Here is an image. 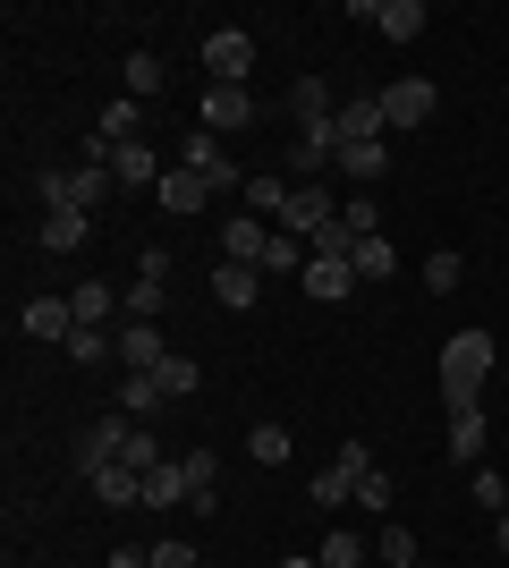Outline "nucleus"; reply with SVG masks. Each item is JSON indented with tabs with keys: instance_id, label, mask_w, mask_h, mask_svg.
Returning <instances> with one entry per match:
<instances>
[{
	"instance_id": "43",
	"label": "nucleus",
	"mask_w": 509,
	"mask_h": 568,
	"mask_svg": "<svg viewBox=\"0 0 509 568\" xmlns=\"http://www.w3.org/2000/svg\"><path fill=\"white\" fill-rule=\"evenodd\" d=\"M111 568H153V551L145 544H120V551H111Z\"/></svg>"
},
{
	"instance_id": "3",
	"label": "nucleus",
	"mask_w": 509,
	"mask_h": 568,
	"mask_svg": "<svg viewBox=\"0 0 509 568\" xmlns=\"http://www.w3.org/2000/svg\"><path fill=\"white\" fill-rule=\"evenodd\" d=\"M204 69H213V85H246L255 77V34L246 26H213L204 34Z\"/></svg>"
},
{
	"instance_id": "14",
	"label": "nucleus",
	"mask_w": 509,
	"mask_h": 568,
	"mask_svg": "<svg viewBox=\"0 0 509 568\" xmlns=\"http://www.w3.org/2000/svg\"><path fill=\"white\" fill-rule=\"evenodd\" d=\"M485 407H450V458H459V467H485Z\"/></svg>"
},
{
	"instance_id": "35",
	"label": "nucleus",
	"mask_w": 509,
	"mask_h": 568,
	"mask_svg": "<svg viewBox=\"0 0 509 568\" xmlns=\"http://www.w3.org/2000/svg\"><path fill=\"white\" fill-rule=\"evenodd\" d=\"M69 356H77V365H102V356H120V348H111V332L77 323V332H69Z\"/></svg>"
},
{
	"instance_id": "6",
	"label": "nucleus",
	"mask_w": 509,
	"mask_h": 568,
	"mask_svg": "<svg viewBox=\"0 0 509 568\" xmlns=\"http://www.w3.org/2000/svg\"><path fill=\"white\" fill-rule=\"evenodd\" d=\"M179 170H195L204 187H246L238 162H221V136H204V128H187V144H179Z\"/></svg>"
},
{
	"instance_id": "30",
	"label": "nucleus",
	"mask_w": 509,
	"mask_h": 568,
	"mask_svg": "<svg viewBox=\"0 0 509 568\" xmlns=\"http://www.w3.org/2000/svg\"><path fill=\"white\" fill-rule=\"evenodd\" d=\"M153 382H162V399H195V382H204V374H195L187 356H162V365H153Z\"/></svg>"
},
{
	"instance_id": "10",
	"label": "nucleus",
	"mask_w": 509,
	"mask_h": 568,
	"mask_svg": "<svg viewBox=\"0 0 509 568\" xmlns=\"http://www.w3.org/2000/svg\"><path fill=\"white\" fill-rule=\"evenodd\" d=\"M111 348H120V365H136V374H153V365H162V323H136V314H128L120 332H111Z\"/></svg>"
},
{
	"instance_id": "41",
	"label": "nucleus",
	"mask_w": 509,
	"mask_h": 568,
	"mask_svg": "<svg viewBox=\"0 0 509 568\" xmlns=\"http://www.w3.org/2000/svg\"><path fill=\"white\" fill-rule=\"evenodd\" d=\"M153 568H195V544L187 535H162V544H153Z\"/></svg>"
},
{
	"instance_id": "36",
	"label": "nucleus",
	"mask_w": 509,
	"mask_h": 568,
	"mask_svg": "<svg viewBox=\"0 0 509 568\" xmlns=\"http://www.w3.org/2000/svg\"><path fill=\"white\" fill-rule=\"evenodd\" d=\"M339 221H348V230H357V237H383V213H374V195H348V204H339Z\"/></svg>"
},
{
	"instance_id": "44",
	"label": "nucleus",
	"mask_w": 509,
	"mask_h": 568,
	"mask_svg": "<svg viewBox=\"0 0 509 568\" xmlns=\"http://www.w3.org/2000/svg\"><path fill=\"white\" fill-rule=\"evenodd\" d=\"M492 544H501V551H509V509H501V518H492Z\"/></svg>"
},
{
	"instance_id": "29",
	"label": "nucleus",
	"mask_w": 509,
	"mask_h": 568,
	"mask_svg": "<svg viewBox=\"0 0 509 568\" xmlns=\"http://www.w3.org/2000/svg\"><path fill=\"white\" fill-rule=\"evenodd\" d=\"M43 246L51 255H77L85 246V213H43Z\"/></svg>"
},
{
	"instance_id": "32",
	"label": "nucleus",
	"mask_w": 509,
	"mask_h": 568,
	"mask_svg": "<svg viewBox=\"0 0 509 568\" xmlns=\"http://www.w3.org/2000/svg\"><path fill=\"white\" fill-rule=\"evenodd\" d=\"M179 467H187V493H195V509H221V484H213V458H204V450H187V458H179Z\"/></svg>"
},
{
	"instance_id": "46",
	"label": "nucleus",
	"mask_w": 509,
	"mask_h": 568,
	"mask_svg": "<svg viewBox=\"0 0 509 568\" xmlns=\"http://www.w3.org/2000/svg\"><path fill=\"white\" fill-rule=\"evenodd\" d=\"M374 568H383V560H374Z\"/></svg>"
},
{
	"instance_id": "31",
	"label": "nucleus",
	"mask_w": 509,
	"mask_h": 568,
	"mask_svg": "<svg viewBox=\"0 0 509 568\" xmlns=\"http://www.w3.org/2000/svg\"><path fill=\"white\" fill-rule=\"evenodd\" d=\"M120 314H136V323H162V281H145V272H136V288H120Z\"/></svg>"
},
{
	"instance_id": "20",
	"label": "nucleus",
	"mask_w": 509,
	"mask_h": 568,
	"mask_svg": "<svg viewBox=\"0 0 509 568\" xmlns=\"http://www.w3.org/2000/svg\"><path fill=\"white\" fill-rule=\"evenodd\" d=\"M246 213H255V221H281V204H289V179H281V170H264V179H246Z\"/></svg>"
},
{
	"instance_id": "19",
	"label": "nucleus",
	"mask_w": 509,
	"mask_h": 568,
	"mask_svg": "<svg viewBox=\"0 0 509 568\" xmlns=\"http://www.w3.org/2000/svg\"><path fill=\"white\" fill-rule=\"evenodd\" d=\"M289 111H297V128H323V119H339V102H332L323 77H297V85H289Z\"/></svg>"
},
{
	"instance_id": "26",
	"label": "nucleus",
	"mask_w": 509,
	"mask_h": 568,
	"mask_svg": "<svg viewBox=\"0 0 509 568\" xmlns=\"http://www.w3.org/2000/svg\"><path fill=\"white\" fill-rule=\"evenodd\" d=\"M246 458L255 467H289V425H255L246 433Z\"/></svg>"
},
{
	"instance_id": "40",
	"label": "nucleus",
	"mask_w": 509,
	"mask_h": 568,
	"mask_svg": "<svg viewBox=\"0 0 509 568\" xmlns=\"http://www.w3.org/2000/svg\"><path fill=\"white\" fill-rule=\"evenodd\" d=\"M111 187H120L111 170H85V162H77V204H85V213H94V204H102V195H111Z\"/></svg>"
},
{
	"instance_id": "37",
	"label": "nucleus",
	"mask_w": 509,
	"mask_h": 568,
	"mask_svg": "<svg viewBox=\"0 0 509 568\" xmlns=\"http://www.w3.org/2000/svg\"><path fill=\"white\" fill-rule=\"evenodd\" d=\"M162 442H153V433H128V450H120V467H136V475H153V467H162Z\"/></svg>"
},
{
	"instance_id": "27",
	"label": "nucleus",
	"mask_w": 509,
	"mask_h": 568,
	"mask_svg": "<svg viewBox=\"0 0 509 568\" xmlns=\"http://www.w3.org/2000/svg\"><path fill=\"white\" fill-rule=\"evenodd\" d=\"M34 195H43V213H85V204H77V170H43Z\"/></svg>"
},
{
	"instance_id": "34",
	"label": "nucleus",
	"mask_w": 509,
	"mask_h": 568,
	"mask_svg": "<svg viewBox=\"0 0 509 568\" xmlns=\"http://www.w3.org/2000/svg\"><path fill=\"white\" fill-rule=\"evenodd\" d=\"M374 560L383 568H416V535L408 526H383V535H374Z\"/></svg>"
},
{
	"instance_id": "23",
	"label": "nucleus",
	"mask_w": 509,
	"mask_h": 568,
	"mask_svg": "<svg viewBox=\"0 0 509 568\" xmlns=\"http://www.w3.org/2000/svg\"><path fill=\"white\" fill-rule=\"evenodd\" d=\"M459 281H467V255H459V246H434V255H425V288H434V297H450Z\"/></svg>"
},
{
	"instance_id": "18",
	"label": "nucleus",
	"mask_w": 509,
	"mask_h": 568,
	"mask_svg": "<svg viewBox=\"0 0 509 568\" xmlns=\"http://www.w3.org/2000/svg\"><path fill=\"white\" fill-rule=\"evenodd\" d=\"M85 484H94L102 509H136V500H145V475L136 467H102V475H85Z\"/></svg>"
},
{
	"instance_id": "22",
	"label": "nucleus",
	"mask_w": 509,
	"mask_h": 568,
	"mask_svg": "<svg viewBox=\"0 0 509 568\" xmlns=\"http://www.w3.org/2000/svg\"><path fill=\"white\" fill-rule=\"evenodd\" d=\"M357 281H390V272H399V246H390V237H357Z\"/></svg>"
},
{
	"instance_id": "2",
	"label": "nucleus",
	"mask_w": 509,
	"mask_h": 568,
	"mask_svg": "<svg viewBox=\"0 0 509 568\" xmlns=\"http://www.w3.org/2000/svg\"><path fill=\"white\" fill-rule=\"evenodd\" d=\"M332 221H339V195L323 187V179H306V187H289V204H281L272 230L281 237H315V230H332Z\"/></svg>"
},
{
	"instance_id": "1",
	"label": "nucleus",
	"mask_w": 509,
	"mask_h": 568,
	"mask_svg": "<svg viewBox=\"0 0 509 568\" xmlns=\"http://www.w3.org/2000/svg\"><path fill=\"white\" fill-rule=\"evenodd\" d=\"M492 382V332H450L441 348V407H485Z\"/></svg>"
},
{
	"instance_id": "16",
	"label": "nucleus",
	"mask_w": 509,
	"mask_h": 568,
	"mask_svg": "<svg viewBox=\"0 0 509 568\" xmlns=\"http://www.w3.org/2000/svg\"><path fill=\"white\" fill-rule=\"evenodd\" d=\"M69 332H77L69 297H34V306H26V339H60V348H69Z\"/></svg>"
},
{
	"instance_id": "42",
	"label": "nucleus",
	"mask_w": 509,
	"mask_h": 568,
	"mask_svg": "<svg viewBox=\"0 0 509 568\" xmlns=\"http://www.w3.org/2000/svg\"><path fill=\"white\" fill-rule=\"evenodd\" d=\"M357 509H390V475H383V467L357 475Z\"/></svg>"
},
{
	"instance_id": "28",
	"label": "nucleus",
	"mask_w": 509,
	"mask_h": 568,
	"mask_svg": "<svg viewBox=\"0 0 509 568\" xmlns=\"http://www.w3.org/2000/svg\"><path fill=\"white\" fill-rule=\"evenodd\" d=\"M306 500H323V509H339V500H357V475H348V467H339V458H332V467H323L315 484H306Z\"/></svg>"
},
{
	"instance_id": "13",
	"label": "nucleus",
	"mask_w": 509,
	"mask_h": 568,
	"mask_svg": "<svg viewBox=\"0 0 509 568\" xmlns=\"http://www.w3.org/2000/svg\"><path fill=\"white\" fill-rule=\"evenodd\" d=\"M213 297L230 314H246L255 297H264V272H255V263H221V272H213Z\"/></svg>"
},
{
	"instance_id": "8",
	"label": "nucleus",
	"mask_w": 509,
	"mask_h": 568,
	"mask_svg": "<svg viewBox=\"0 0 509 568\" xmlns=\"http://www.w3.org/2000/svg\"><path fill=\"white\" fill-rule=\"evenodd\" d=\"M272 221H255V213H238L230 221V230H221V263H255V272H264V255H272Z\"/></svg>"
},
{
	"instance_id": "17",
	"label": "nucleus",
	"mask_w": 509,
	"mask_h": 568,
	"mask_svg": "<svg viewBox=\"0 0 509 568\" xmlns=\"http://www.w3.org/2000/svg\"><path fill=\"white\" fill-rule=\"evenodd\" d=\"M145 509H195V493H187V467H179V458H162V467L145 475Z\"/></svg>"
},
{
	"instance_id": "25",
	"label": "nucleus",
	"mask_w": 509,
	"mask_h": 568,
	"mask_svg": "<svg viewBox=\"0 0 509 568\" xmlns=\"http://www.w3.org/2000/svg\"><path fill=\"white\" fill-rule=\"evenodd\" d=\"M69 306H77V323H111V306H120V288H102V281H85V288H69Z\"/></svg>"
},
{
	"instance_id": "5",
	"label": "nucleus",
	"mask_w": 509,
	"mask_h": 568,
	"mask_svg": "<svg viewBox=\"0 0 509 568\" xmlns=\"http://www.w3.org/2000/svg\"><path fill=\"white\" fill-rule=\"evenodd\" d=\"M357 9V26H383L390 43H416L425 34V0H348Z\"/></svg>"
},
{
	"instance_id": "39",
	"label": "nucleus",
	"mask_w": 509,
	"mask_h": 568,
	"mask_svg": "<svg viewBox=\"0 0 509 568\" xmlns=\"http://www.w3.org/2000/svg\"><path fill=\"white\" fill-rule=\"evenodd\" d=\"M128 94H136V102L162 94V60H153V51H136V60H128Z\"/></svg>"
},
{
	"instance_id": "4",
	"label": "nucleus",
	"mask_w": 509,
	"mask_h": 568,
	"mask_svg": "<svg viewBox=\"0 0 509 568\" xmlns=\"http://www.w3.org/2000/svg\"><path fill=\"white\" fill-rule=\"evenodd\" d=\"M434 85H425V77H399V85H383V128L390 136H408V128H425V119H434Z\"/></svg>"
},
{
	"instance_id": "38",
	"label": "nucleus",
	"mask_w": 509,
	"mask_h": 568,
	"mask_svg": "<svg viewBox=\"0 0 509 568\" xmlns=\"http://www.w3.org/2000/svg\"><path fill=\"white\" fill-rule=\"evenodd\" d=\"M467 500H485L492 518L509 509V475H492V467H476V484H467Z\"/></svg>"
},
{
	"instance_id": "7",
	"label": "nucleus",
	"mask_w": 509,
	"mask_h": 568,
	"mask_svg": "<svg viewBox=\"0 0 509 568\" xmlns=\"http://www.w3.org/2000/svg\"><path fill=\"white\" fill-rule=\"evenodd\" d=\"M246 119H255V94H246V85H213V94H204V119H195V128H204V136H238Z\"/></svg>"
},
{
	"instance_id": "33",
	"label": "nucleus",
	"mask_w": 509,
	"mask_h": 568,
	"mask_svg": "<svg viewBox=\"0 0 509 568\" xmlns=\"http://www.w3.org/2000/svg\"><path fill=\"white\" fill-rule=\"evenodd\" d=\"M120 407H128V416H153V407H170V399H162V382H153V374H128L120 382Z\"/></svg>"
},
{
	"instance_id": "11",
	"label": "nucleus",
	"mask_w": 509,
	"mask_h": 568,
	"mask_svg": "<svg viewBox=\"0 0 509 568\" xmlns=\"http://www.w3.org/2000/svg\"><path fill=\"white\" fill-rule=\"evenodd\" d=\"M390 128H383V94H357V102H339V153L348 144H383Z\"/></svg>"
},
{
	"instance_id": "45",
	"label": "nucleus",
	"mask_w": 509,
	"mask_h": 568,
	"mask_svg": "<svg viewBox=\"0 0 509 568\" xmlns=\"http://www.w3.org/2000/svg\"><path fill=\"white\" fill-rule=\"evenodd\" d=\"M281 568H323V560H281Z\"/></svg>"
},
{
	"instance_id": "24",
	"label": "nucleus",
	"mask_w": 509,
	"mask_h": 568,
	"mask_svg": "<svg viewBox=\"0 0 509 568\" xmlns=\"http://www.w3.org/2000/svg\"><path fill=\"white\" fill-rule=\"evenodd\" d=\"M339 170H348L357 187H374V179L390 170V144H348V153H339Z\"/></svg>"
},
{
	"instance_id": "21",
	"label": "nucleus",
	"mask_w": 509,
	"mask_h": 568,
	"mask_svg": "<svg viewBox=\"0 0 509 568\" xmlns=\"http://www.w3.org/2000/svg\"><path fill=\"white\" fill-rule=\"evenodd\" d=\"M323 568H374V544H357V535H348V526H332V535H323V551H315Z\"/></svg>"
},
{
	"instance_id": "9",
	"label": "nucleus",
	"mask_w": 509,
	"mask_h": 568,
	"mask_svg": "<svg viewBox=\"0 0 509 568\" xmlns=\"http://www.w3.org/2000/svg\"><path fill=\"white\" fill-rule=\"evenodd\" d=\"M297 288L315 297V306H339L348 288H357V263H332V255H306V272H297Z\"/></svg>"
},
{
	"instance_id": "15",
	"label": "nucleus",
	"mask_w": 509,
	"mask_h": 568,
	"mask_svg": "<svg viewBox=\"0 0 509 568\" xmlns=\"http://www.w3.org/2000/svg\"><path fill=\"white\" fill-rule=\"evenodd\" d=\"M153 204H162V213H204V204H213V187H204L195 170H179V162H170V179L153 187Z\"/></svg>"
},
{
	"instance_id": "12",
	"label": "nucleus",
	"mask_w": 509,
	"mask_h": 568,
	"mask_svg": "<svg viewBox=\"0 0 509 568\" xmlns=\"http://www.w3.org/2000/svg\"><path fill=\"white\" fill-rule=\"evenodd\" d=\"M111 179H120V187H162L170 162H153V144L136 136V144H120V153H111Z\"/></svg>"
}]
</instances>
